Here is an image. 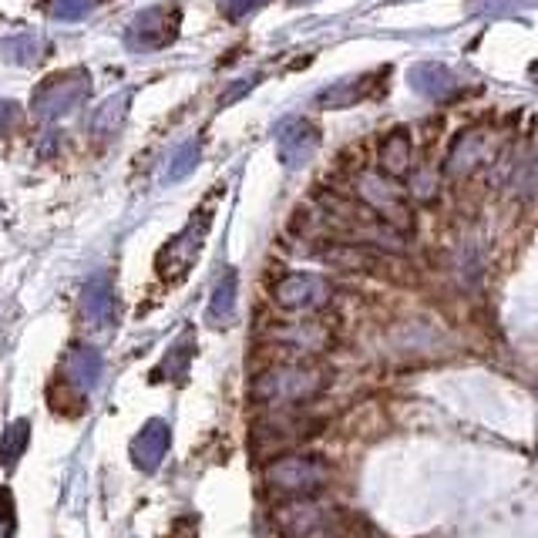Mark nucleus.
<instances>
[{
	"instance_id": "1",
	"label": "nucleus",
	"mask_w": 538,
	"mask_h": 538,
	"mask_svg": "<svg viewBox=\"0 0 538 538\" xmlns=\"http://www.w3.org/2000/svg\"><path fill=\"white\" fill-rule=\"evenodd\" d=\"M323 219L330 222V229L347 233V243H367V246H384V249H404L401 229L391 226L384 216H377L364 199L350 202L340 196L323 199Z\"/></svg>"
},
{
	"instance_id": "2",
	"label": "nucleus",
	"mask_w": 538,
	"mask_h": 538,
	"mask_svg": "<svg viewBox=\"0 0 538 538\" xmlns=\"http://www.w3.org/2000/svg\"><path fill=\"white\" fill-rule=\"evenodd\" d=\"M330 374L310 364H280L269 367L253 380V401L269 404V407H290V404H306L317 394H323Z\"/></svg>"
},
{
	"instance_id": "3",
	"label": "nucleus",
	"mask_w": 538,
	"mask_h": 538,
	"mask_svg": "<svg viewBox=\"0 0 538 538\" xmlns=\"http://www.w3.org/2000/svg\"><path fill=\"white\" fill-rule=\"evenodd\" d=\"M330 481V465L320 454H276L266 465V485L290 498H306Z\"/></svg>"
},
{
	"instance_id": "4",
	"label": "nucleus",
	"mask_w": 538,
	"mask_h": 538,
	"mask_svg": "<svg viewBox=\"0 0 538 538\" xmlns=\"http://www.w3.org/2000/svg\"><path fill=\"white\" fill-rule=\"evenodd\" d=\"M273 522L286 538H330L337 535L340 512L333 505H320L313 502V495H306L276 508Z\"/></svg>"
},
{
	"instance_id": "5",
	"label": "nucleus",
	"mask_w": 538,
	"mask_h": 538,
	"mask_svg": "<svg viewBox=\"0 0 538 538\" xmlns=\"http://www.w3.org/2000/svg\"><path fill=\"white\" fill-rule=\"evenodd\" d=\"M209 226H212V206L199 209L196 216L185 222V229L175 239H169V246L159 253V276L169 283H179L202 253L206 246V236H209Z\"/></svg>"
},
{
	"instance_id": "6",
	"label": "nucleus",
	"mask_w": 538,
	"mask_h": 538,
	"mask_svg": "<svg viewBox=\"0 0 538 538\" xmlns=\"http://www.w3.org/2000/svg\"><path fill=\"white\" fill-rule=\"evenodd\" d=\"M179 34V7L159 4L145 7L142 14H135V21L125 27V48L128 51H162L169 48Z\"/></svg>"
},
{
	"instance_id": "7",
	"label": "nucleus",
	"mask_w": 538,
	"mask_h": 538,
	"mask_svg": "<svg viewBox=\"0 0 538 538\" xmlns=\"http://www.w3.org/2000/svg\"><path fill=\"white\" fill-rule=\"evenodd\" d=\"M91 95V78L85 71H68V74H58V78H48L41 88L34 91V111L41 118H54L68 115Z\"/></svg>"
},
{
	"instance_id": "8",
	"label": "nucleus",
	"mask_w": 538,
	"mask_h": 538,
	"mask_svg": "<svg viewBox=\"0 0 538 538\" xmlns=\"http://www.w3.org/2000/svg\"><path fill=\"white\" fill-rule=\"evenodd\" d=\"M273 300L283 310L293 313H313L330 300V286L317 273H286L280 283L273 286Z\"/></svg>"
},
{
	"instance_id": "9",
	"label": "nucleus",
	"mask_w": 538,
	"mask_h": 538,
	"mask_svg": "<svg viewBox=\"0 0 538 538\" xmlns=\"http://www.w3.org/2000/svg\"><path fill=\"white\" fill-rule=\"evenodd\" d=\"M317 148L320 128L306 122V118H286V122L276 125V152H280V162L290 165V169H303L317 155Z\"/></svg>"
},
{
	"instance_id": "10",
	"label": "nucleus",
	"mask_w": 538,
	"mask_h": 538,
	"mask_svg": "<svg viewBox=\"0 0 538 538\" xmlns=\"http://www.w3.org/2000/svg\"><path fill=\"white\" fill-rule=\"evenodd\" d=\"M491 155V128H468L451 142L448 159H444V175L448 179H468L471 172L481 169Z\"/></svg>"
},
{
	"instance_id": "11",
	"label": "nucleus",
	"mask_w": 538,
	"mask_h": 538,
	"mask_svg": "<svg viewBox=\"0 0 538 538\" xmlns=\"http://www.w3.org/2000/svg\"><path fill=\"white\" fill-rule=\"evenodd\" d=\"M360 199L367 202L370 209L377 212V216H384L391 226L397 229H407L411 226V212L404 209L401 202V192L394 189V179H380V175H364L357 185Z\"/></svg>"
},
{
	"instance_id": "12",
	"label": "nucleus",
	"mask_w": 538,
	"mask_h": 538,
	"mask_svg": "<svg viewBox=\"0 0 538 538\" xmlns=\"http://www.w3.org/2000/svg\"><path fill=\"white\" fill-rule=\"evenodd\" d=\"M169 444H172V428L162 421V417H152V421H148L145 428L135 434V441H132L135 468L155 471L165 461V454H169Z\"/></svg>"
},
{
	"instance_id": "13",
	"label": "nucleus",
	"mask_w": 538,
	"mask_h": 538,
	"mask_svg": "<svg viewBox=\"0 0 538 538\" xmlns=\"http://www.w3.org/2000/svg\"><path fill=\"white\" fill-rule=\"evenodd\" d=\"M313 428H317V421H310V417H296V414H276L263 421L256 428V444L259 448H286V444H296L303 438H310Z\"/></svg>"
},
{
	"instance_id": "14",
	"label": "nucleus",
	"mask_w": 538,
	"mask_h": 538,
	"mask_svg": "<svg viewBox=\"0 0 538 538\" xmlns=\"http://www.w3.org/2000/svg\"><path fill=\"white\" fill-rule=\"evenodd\" d=\"M407 88L417 91V95L424 98H451L454 91H458V78H454V71H448L444 64L438 61H424V64H414L411 71H407Z\"/></svg>"
},
{
	"instance_id": "15",
	"label": "nucleus",
	"mask_w": 538,
	"mask_h": 538,
	"mask_svg": "<svg viewBox=\"0 0 538 538\" xmlns=\"http://www.w3.org/2000/svg\"><path fill=\"white\" fill-rule=\"evenodd\" d=\"M411 165H414V138L407 128H394L380 142V172L387 179H404V175H411Z\"/></svg>"
},
{
	"instance_id": "16",
	"label": "nucleus",
	"mask_w": 538,
	"mask_h": 538,
	"mask_svg": "<svg viewBox=\"0 0 538 538\" xmlns=\"http://www.w3.org/2000/svg\"><path fill=\"white\" fill-rule=\"evenodd\" d=\"M269 337L286 343V347H293V350H300V354H320V350H327V343H330V330L317 320H306V323L300 320V323L273 327Z\"/></svg>"
},
{
	"instance_id": "17",
	"label": "nucleus",
	"mask_w": 538,
	"mask_h": 538,
	"mask_svg": "<svg viewBox=\"0 0 538 538\" xmlns=\"http://www.w3.org/2000/svg\"><path fill=\"white\" fill-rule=\"evenodd\" d=\"M81 313L91 327H108L111 317H115V293H111L108 276H95V280L85 283L81 290Z\"/></svg>"
},
{
	"instance_id": "18",
	"label": "nucleus",
	"mask_w": 538,
	"mask_h": 538,
	"mask_svg": "<svg viewBox=\"0 0 538 538\" xmlns=\"http://www.w3.org/2000/svg\"><path fill=\"white\" fill-rule=\"evenodd\" d=\"M101 370H105V360L95 347H74L68 354V364H64V374L81 394L95 391L98 380H101Z\"/></svg>"
},
{
	"instance_id": "19",
	"label": "nucleus",
	"mask_w": 538,
	"mask_h": 538,
	"mask_svg": "<svg viewBox=\"0 0 538 538\" xmlns=\"http://www.w3.org/2000/svg\"><path fill=\"white\" fill-rule=\"evenodd\" d=\"M128 108H132V91H118V95H111L108 101H101L95 118H91V135L95 138L115 135L118 128L125 125Z\"/></svg>"
},
{
	"instance_id": "20",
	"label": "nucleus",
	"mask_w": 538,
	"mask_h": 538,
	"mask_svg": "<svg viewBox=\"0 0 538 538\" xmlns=\"http://www.w3.org/2000/svg\"><path fill=\"white\" fill-rule=\"evenodd\" d=\"M236 293H239V276H236V269H226L222 280L216 283V290H212V300H209V323L212 327H226V323H233Z\"/></svg>"
},
{
	"instance_id": "21",
	"label": "nucleus",
	"mask_w": 538,
	"mask_h": 538,
	"mask_svg": "<svg viewBox=\"0 0 538 538\" xmlns=\"http://www.w3.org/2000/svg\"><path fill=\"white\" fill-rule=\"evenodd\" d=\"M192 354H196V337H192V330H185L179 340L169 347V354H165L162 367L155 370V380L169 377V380H182L185 370L192 364Z\"/></svg>"
},
{
	"instance_id": "22",
	"label": "nucleus",
	"mask_w": 538,
	"mask_h": 538,
	"mask_svg": "<svg viewBox=\"0 0 538 538\" xmlns=\"http://www.w3.org/2000/svg\"><path fill=\"white\" fill-rule=\"evenodd\" d=\"M199 159H202V142H199V138H189V142H182V145L169 155V165H165V182H182V179H189V175L196 172Z\"/></svg>"
},
{
	"instance_id": "23",
	"label": "nucleus",
	"mask_w": 538,
	"mask_h": 538,
	"mask_svg": "<svg viewBox=\"0 0 538 538\" xmlns=\"http://www.w3.org/2000/svg\"><path fill=\"white\" fill-rule=\"evenodd\" d=\"M374 78H347V81H337V85L323 88L317 95V105L320 108H343V105H354V101L364 98L367 85Z\"/></svg>"
},
{
	"instance_id": "24",
	"label": "nucleus",
	"mask_w": 538,
	"mask_h": 538,
	"mask_svg": "<svg viewBox=\"0 0 538 538\" xmlns=\"http://www.w3.org/2000/svg\"><path fill=\"white\" fill-rule=\"evenodd\" d=\"M0 54L14 64H34L44 54V44L37 34L24 31V34H14V37H7V41H0Z\"/></svg>"
},
{
	"instance_id": "25",
	"label": "nucleus",
	"mask_w": 538,
	"mask_h": 538,
	"mask_svg": "<svg viewBox=\"0 0 538 538\" xmlns=\"http://www.w3.org/2000/svg\"><path fill=\"white\" fill-rule=\"evenodd\" d=\"M27 441H31V421H14L11 428L4 431V438H0V461H4V468H14L17 458L27 451Z\"/></svg>"
},
{
	"instance_id": "26",
	"label": "nucleus",
	"mask_w": 538,
	"mask_h": 538,
	"mask_svg": "<svg viewBox=\"0 0 538 538\" xmlns=\"http://www.w3.org/2000/svg\"><path fill=\"white\" fill-rule=\"evenodd\" d=\"M98 7H101V0H54V4H51V17H54V21L71 24V21H81V17H88L91 11H98Z\"/></svg>"
},
{
	"instance_id": "27",
	"label": "nucleus",
	"mask_w": 538,
	"mask_h": 538,
	"mask_svg": "<svg viewBox=\"0 0 538 538\" xmlns=\"http://www.w3.org/2000/svg\"><path fill=\"white\" fill-rule=\"evenodd\" d=\"M407 189H411L414 199L428 202V199L438 196V175H434L431 169H417V172H411V182H407Z\"/></svg>"
},
{
	"instance_id": "28",
	"label": "nucleus",
	"mask_w": 538,
	"mask_h": 538,
	"mask_svg": "<svg viewBox=\"0 0 538 538\" xmlns=\"http://www.w3.org/2000/svg\"><path fill=\"white\" fill-rule=\"evenodd\" d=\"M266 4H269V0H219L222 14H226L229 21H243V17L263 11Z\"/></svg>"
},
{
	"instance_id": "29",
	"label": "nucleus",
	"mask_w": 538,
	"mask_h": 538,
	"mask_svg": "<svg viewBox=\"0 0 538 538\" xmlns=\"http://www.w3.org/2000/svg\"><path fill=\"white\" fill-rule=\"evenodd\" d=\"M17 532V515H14V498L7 488H0V538H11Z\"/></svg>"
},
{
	"instance_id": "30",
	"label": "nucleus",
	"mask_w": 538,
	"mask_h": 538,
	"mask_svg": "<svg viewBox=\"0 0 538 538\" xmlns=\"http://www.w3.org/2000/svg\"><path fill=\"white\" fill-rule=\"evenodd\" d=\"M256 81H239V85H233L222 95V105H233V101H239V95H246V91H253Z\"/></svg>"
},
{
	"instance_id": "31",
	"label": "nucleus",
	"mask_w": 538,
	"mask_h": 538,
	"mask_svg": "<svg viewBox=\"0 0 538 538\" xmlns=\"http://www.w3.org/2000/svg\"><path fill=\"white\" fill-rule=\"evenodd\" d=\"M532 179H538V159H535V169H532Z\"/></svg>"
},
{
	"instance_id": "32",
	"label": "nucleus",
	"mask_w": 538,
	"mask_h": 538,
	"mask_svg": "<svg viewBox=\"0 0 538 538\" xmlns=\"http://www.w3.org/2000/svg\"><path fill=\"white\" fill-rule=\"evenodd\" d=\"M296 4H310V0H296Z\"/></svg>"
}]
</instances>
